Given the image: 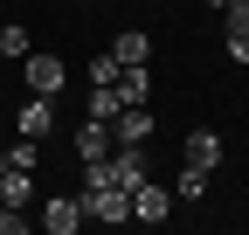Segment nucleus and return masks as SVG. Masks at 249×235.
<instances>
[{"label": "nucleus", "instance_id": "dca6fc26", "mask_svg": "<svg viewBox=\"0 0 249 235\" xmlns=\"http://www.w3.org/2000/svg\"><path fill=\"white\" fill-rule=\"evenodd\" d=\"M229 55H235V63H249V21H229Z\"/></svg>", "mask_w": 249, "mask_h": 235}, {"label": "nucleus", "instance_id": "6ab92c4d", "mask_svg": "<svg viewBox=\"0 0 249 235\" xmlns=\"http://www.w3.org/2000/svg\"><path fill=\"white\" fill-rule=\"evenodd\" d=\"M0 173H7V145H0Z\"/></svg>", "mask_w": 249, "mask_h": 235}, {"label": "nucleus", "instance_id": "20e7f679", "mask_svg": "<svg viewBox=\"0 0 249 235\" xmlns=\"http://www.w3.org/2000/svg\"><path fill=\"white\" fill-rule=\"evenodd\" d=\"M83 221H90V215H83V194H55L49 208H42V228H49V235H76Z\"/></svg>", "mask_w": 249, "mask_h": 235}, {"label": "nucleus", "instance_id": "0eeeda50", "mask_svg": "<svg viewBox=\"0 0 249 235\" xmlns=\"http://www.w3.org/2000/svg\"><path fill=\"white\" fill-rule=\"evenodd\" d=\"M14 125H21V138H49V125H55V104L28 90V104L14 111Z\"/></svg>", "mask_w": 249, "mask_h": 235}, {"label": "nucleus", "instance_id": "6e6552de", "mask_svg": "<svg viewBox=\"0 0 249 235\" xmlns=\"http://www.w3.org/2000/svg\"><path fill=\"white\" fill-rule=\"evenodd\" d=\"M111 118H83V132H76V159H104L111 152Z\"/></svg>", "mask_w": 249, "mask_h": 235}, {"label": "nucleus", "instance_id": "a211bd4d", "mask_svg": "<svg viewBox=\"0 0 249 235\" xmlns=\"http://www.w3.org/2000/svg\"><path fill=\"white\" fill-rule=\"evenodd\" d=\"M229 21H249V0H229Z\"/></svg>", "mask_w": 249, "mask_h": 235}, {"label": "nucleus", "instance_id": "1a4fd4ad", "mask_svg": "<svg viewBox=\"0 0 249 235\" xmlns=\"http://www.w3.org/2000/svg\"><path fill=\"white\" fill-rule=\"evenodd\" d=\"M118 97H124V104H152V69H145V63H124V69H118Z\"/></svg>", "mask_w": 249, "mask_h": 235}, {"label": "nucleus", "instance_id": "4468645a", "mask_svg": "<svg viewBox=\"0 0 249 235\" xmlns=\"http://www.w3.org/2000/svg\"><path fill=\"white\" fill-rule=\"evenodd\" d=\"M7 166H28V173H35V166H42V138H21L14 152H7Z\"/></svg>", "mask_w": 249, "mask_h": 235}, {"label": "nucleus", "instance_id": "f8f14e48", "mask_svg": "<svg viewBox=\"0 0 249 235\" xmlns=\"http://www.w3.org/2000/svg\"><path fill=\"white\" fill-rule=\"evenodd\" d=\"M28 49H35V42H28V28H21V21H7V28H0V55H14V63H21Z\"/></svg>", "mask_w": 249, "mask_h": 235}, {"label": "nucleus", "instance_id": "9d476101", "mask_svg": "<svg viewBox=\"0 0 249 235\" xmlns=\"http://www.w3.org/2000/svg\"><path fill=\"white\" fill-rule=\"evenodd\" d=\"M0 201H7V208H28V201H35V180H28V166H7V173H0Z\"/></svg>", "mask_w": 249, "mask_h": 235}, {"label": "nucleus", "instance_id": "39448f33", "mask_svg": "<svg viewBox=\"0 0 249 235\" xmlns=\"http://www.w3.org/2000/svg\"><path fill=\"white\" fill-rule=\"evenodd\" d=\"M111 138H118V145H145V138H152V104H124V111L111 118Z\"/></svg>", "mask_w": 249, "mask_h": 235}, {"label": "nucleus", "instance_id": "2eb2a0df", "mask_svg": "<svg viewBox=\"0 0 249 235\" xmlns=\"http://www.w3.org/2000/svg\"><path fill=\"white\" fill-rule=\"evenodd\" d=\"M118 69H124V63H118L111 49H104V55H90V83H118Z\"/></svg>", "mask_w": 249, "mask_h": 235}, {"label": "nucleus", "instance_id": "423d86ee", "mask_svg": "<svg viewBox=\"0 0 249 235\" xmlns=\"http://www.w3.org/2000/svg\"><path fill=\"white\" fill-rule=\"evenodd\" d=\"M180 166H201V173H214V166H222V138H214L208 125H201V132H187V145H180Z\"/></svg>", "mask_w": 249, "mask_h": 235}, {"label": "nucleus", "instance_id": "f03ea898", "mask_svg": "<svg viewBox=\"0 0 249 235\" xmlns=\"http://www.w3.org/2000/svg\"><path fill=\"white\" fill-rule=\"evenodd\" d=\"M83 215L124 228V221H132V194H124V187H83Z\"/></svg>", "mask_w": 249, "mask_h": 235}, {"label": "nucleus", "instance_id": "7ed1b4c3", "mask_svg": "<svg viewBox=\"0 0 249 235\" xmlns=\"http://www.w3.org/2000/svg\"><path fill=\"white\" fill-rule=\"evenodd\" d=\"M166 215H173V187H160V180H139V187H132V221L160 228Z\"/></svg>", "mask_w": 249, "mask_h": 235}, {"label": "nucleus", "instance_id": "ddd939ff", "mask_svg": "<svg viewBox=\"0 0 249 235\" xmlns=\"http://www.w3.org/2000/svg\"><path fill=\"white\" fill-rule=\"evenodd\" d=\"M173 194H180V201H201V194H208V173H201V166H180V187H173Z\"/></svg>", "mask_w": 249, "mask_h": 235}, {"label": "nucleus", "instance_id": "f3484780", "mask_svg": "<svg viewBox=\"0 0 249 235\" xmlns=\"http://www.w3.org/2000/svg\"><path fill=\"white\" fill-rule=\"evenodd\" d=\"M0 235H21V208H7V201H0Z\"/></svg>", "mask_w": 249, "mask_h": 235}, {"label": "nucleus", "instance_id": "9b49d317", "mask_svg": "<svg viewBox=\"0 0 249 235\" xmlns=\"http://www.w3.org/2000/svg\"><path fill=\"white\" fill-rule=\"evenodd\" d=\"M111 55H118V63H152V35H145V28H124V35L111 42Z\"/></svg>", "mask_w": 249, "mask_h": 235}, {"label": "nucleus", "instance_id": "aec40b11", "mask_svg": "<svg viewBox=\"0 0 249 235\" xmlns=\"http://www.w3.org/2000/svg\"><path fill=\"white\" fill-rule=\"evenodd\" d=\"M208 7H222V14H229V0H208Z\"/></svg>", "mask_w": 249, "mask_h": 235}, {"label": "nucleus", "instance_id": "f257e3e1", "mask_svg": "<svg viewBox=\"0 0 249 235\" xmlns=\"http://www.w3.org/2000/svg\"><path fill=\"white\" fill-rule=\"evenodd\" d=\"M21 76H28V90H35V97H55V90H62V76H70V63H62V55L28 49V55H21Z\"/></svg>", "mask_w": 249, "mask_h": 235}]
</instances>
